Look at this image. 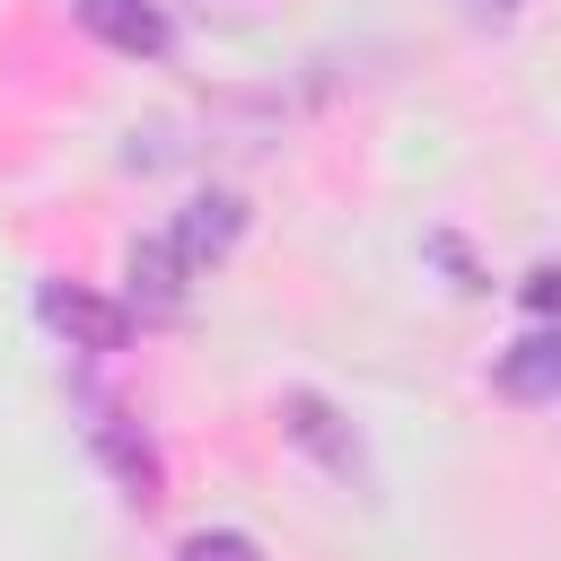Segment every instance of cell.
I'll return each mask as SVG.
<instances>
[{
  "mask_svg": "<svg viewBox=\"0 0 561 561\" xmlns=\"http://www.w3.org/2000/svg\"><path fill=\"white\" fill-rule=\"evenodd\" d=\"M35 316L70 342V351H123L131 342V307H114V298H96V289H79V280H44L35 289Z\"/></svg>",
  "mask_w": 561,
  "mask_h": 561,
  "instance_id": "cell-1",
  "label": "cell"
},
{
  "mask_svg": "<svg viewBox=\"0 0 561 561\" xmlns=\"http://www.w3.org/2000/svg\"><path fill=\"white\" fill-rule=\"evenodd\" d=\"M70 18H79L105 53H123V61H158V53H167V9H158V0H70Z\"/></svg>",
  "mask_w": 561,
  "mask_h": 561,
  "instance_id": "cell-2",
  "label": "cell"
},
{
  "mask_svg": "<svg viewBox=\"0 0 561 561\" xmlns=\"http://www.w3.org/2000/svg\"><path fill=\"white\" fill-rule=\"evenodd\" d=\"M237 237H245V202H237V193H202V202H184V219L167 228V245H175L193 272H202V263H219Z\"/></svg>",
  "mask_w": 561,
  "mask_h": 561,
  "instance_id": "cell-3",
  "label": "cell"
},
{
  "mask_svg": "<svg viewBox=\"0 0 561 561\" xmlns=\"http://www.w3.org/2000/svg\"><path fill=\"white\" fill-rule=\"evenodd\" d=\"M184 289H193V263L167 237H140L131 245V307L140 316H184Z\"/></svg>",
  "mask_w": 561,
  "mask_h": 561,
  "instance_id": "cell-4",
  "label": "cell"
},
{
  "mask_svg": "<svg viewBox=\"0 0 561 561\" xmlns=\"http://www.w3.org/2000/svg\"><path fill=\"white\" fill-rule=\"evenodd\" d=\"M88 438H96V456H105V473L123 482V500H158V456H149V438H131V421L123 412H105L96 403V421H88Z\"/></svg>",
  "mask_w": 561,
  "mask_h": 561,
  "instance_id": "cell-5",
  "label": "cell"
},
{
  "mask_svg": "<svg viewBox=\"0 0 561 561\" xmlns=\"http://www.w3.org/2000/svg\"><path fill=\"white\" fill-rule=\"evenodd\" d=\"M500 394L508 403H561V333H526L500 351Z\"/></svg>",
  "mask_w": 561,
  "mask_h": 561,
  "instance_id": "cell-6",
  "label": "cell"
},
{
  "mask_svg": "<svg viewBox=\"0 0 561 561\" xmlns=\"http://www.w3.org/2000/svg\"><path fill=\"white\" fill-rule=\"evenodd\" d=\"M289 438H298L307 456H324L333 473H351V465H359V447H351V430L333 421V403H324V394H289Z\"/></svg>",
  "mask_w": 561,
  "mask_h": 561,
  "instance_id": "cell-7",
  "label": "cell"
},
{
  "mask_svg": "<svg viewBox=\"0 0 561 561\" xmlns=\"http://www.w3.org/2000/svg\"><path fill=\"white\" fill-rule=\"evenodd\" d=\"M175 561H263V543H254V535H237V526H202V535H184V543H175Z\"/></svg>",
  "mask_w": 561,
  "mask_h": 561,
  "instance_id": "cell-8",
  "label": "cell"
},
{
  "mask_svg": "<svg viewBox=\"0 0 561 561\" xmlns=\"http://www.w3.org/2000/svg\"><path fill=\"white\" fill-rule=\"evenodd\" d=\"M526 307H543V316H561V263H543V272H526Z\"/></svg>",
  "mask_w": 561,
  "mask_h": 561,
  "instance_id": "cell-9",
  "label": "cell"
},
{
  "mask_svg": "<svg viewBox=\"0 0 561 561\" xmlns=\"http://www.w3.org/2000/svg\"><path fill=\"white\" fill-rule=\"evenodd\" d=\"M473 9H482V18H508V9H517V0H473Z\"/></svg>",
  "mask_w": 561,
  "mask_h": 561,
  "instance_id": "cell-10",
  "label": "cell"
}]
</instances>
